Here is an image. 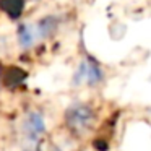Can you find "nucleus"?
Wrapping results in <instances>:
<instances>
[{
	"mask_svg": "<svg viewBox=\"0 0 151 151\" xmlns=\"http://www.w3.org/2000/svg\"><path fill=\"white\" fill-rule=\"evenodd\" d=\"M37 39H39V33L36 24H23L18 29V42L23 49H29Z\"/></svg>",
	"mask_w": 151,
	"mask_h": 151,
	"instance_id": "obj_4",
	"label": "nucleus"
},
{
	"mask_svg": "<svg viewBox=\"0 0 151 151\" xmlns=\"http://www.w3.org/2000/svg\"><path fill=\"white\" fill-rule=\"evenodd\" d=\"M44 130H46V125H44L42 115L36 111L29 112L23 122V133L28 137V140L36 141L37 137L44 133Z\"/></svg>",
	"mask_w": 151,
	"mask_h": 151,
	"instance_id": "obj_2",
	"label": "nucleus"
},
{
	"mask_svg": "<svg viewBox=\"0 0 151 151\" xmlns=\"http://www.w3.org/2000/svg\"><path fill=\"white\" fill-rule=\"evenodd\" d=\"M93 111L89 109V106L81 104V102H76L72 107L67 111V124L70 125V128L76 132H83L86 128L91 127L93 124Z\"/></svg>",
	"mask_w": 151,
	"mask_h": 151,
	"instance_id": "obj_1",
	"label": "nucleus"
},
{
	"mask_svg": "<svg viewBox=\"0 0 151 151\" xmlns=\"http://www.w3.org/2000/svg\"><path fill=\"white\" fill-rule=\"evenodd\" d=\"M102 78V73L101 70L98 68L96 65H93V63H81L78 68V72H76V78L75 81L80 83V81H86L88 85H96L98 81H101Z\"/></svg>",
	"mask_w": 151,
	"mask_h": 151,
	"instance_id": "obj_3",
	"label": "nucleus"
}]
</instances>
